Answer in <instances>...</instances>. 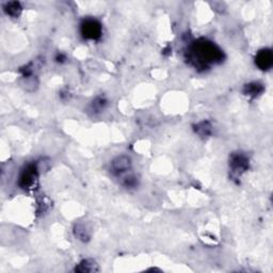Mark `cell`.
<instances>
[{"label": "cell", "instance_id": "cell-2", "mask_svg": "<svg viewBox=\"0 0 273 273\" xmlns=\"http://www.w3.org/2000/svg\"><path fill=\"white\" fill-rule=\"evenodd\" d=\"M80 31L82 37L88 40H96L102 36V25L99 20L93 18L85 19L81 24Z\"/></svg>", "mask_w": 273, "mask_h": 273}, {"label": "cell", "instance_id": "cell-10", "mask_svg": "<svg viewBox=\"0 0 273 273\" xmlns=\"http://www.w3.org/2000/svg\"><path fill=\"white\" fill-rule=\"evenodd\" d=\"M195 131L201 137H207L212 134V126L208 122H201L195 126Z\"/></svg>", "mask_w": 273, "mask_h": 273}, {"label": "cell", "instance_id": "cell-8", "mask_svg": "<svg viewBox=\"0 0 273 273\" xmlns=\"http://www.w3.org/2000/svg\"><path fill=\"white\" fill-rule=\"evenodd\" d=\"M76 271L78 272H96L99 271V266L92 260H86L81 262L78 267H76Z\"/></svg>", "mask_w": 273, "mask_h": 273}, {"label": "cell", "instance_id": "cell-11", "mask_svg": "<svg viewBox=\"0 0 273 273\" xmlns=\"http://www.w3.org/2000/svg\"><path fill=\"white\" fill-rule=\"evenodd\" d=\"M75 235L77 238H79V239L82 241L89 240V238H90L88 228L83 225V224H78V225L75 227Z\"/></svg>", "mask_w": 273, "mask_h": 273}, {"label": "cell", "instance_id": "cell-6", "mask_svg": "<svg viewBox=\"0 0 273 273\" xmlns=\"http://www.w3.org/2000/svg\"><path fill=\"white\" fill-rule=\"evenodd\" d=\"M131 166L130 158L126 156H118L112 160L111 163V172L114 175H121L127 172Z\"/></svg>", "mask_w": 273, "mask_h": 273}, {"label": "cell", "instance_id": "cell-3", "mask_svg": "<svg viewBox=\"0 0 273 273\" xmlns=\"http://www.w3.org/2000/svg\"><path fill=\"white\" fill-rule=\"evenodd\" d=\"M229 167L234 177H239L249 167V158L241 153H236L230 156Z\"/></svg>", "mask_w": 273, "mask_h": 273}, {"label": "cell", "instance_id": "cell-4", "mask_svg": "<svg viewBox=\"0 0 273 273\" xmlns=\"http://www.w3.org/2000/svg\"><path fill=\"white\" fill-rule=\"evenodd\" d=\"M39 174L38 169L34 164H29L20 174L19 186L23 189H32L38 183Z\"/></svg>", "mask_w": 273, "mask_h": 273}, {"label": "cell", "instance_id": "cell-7", "mask_svg": "<svg viewBox=\"0 0 273 273\" xmlns=\"http://www.w3.org/2000/svg\"><path fill=\"white\" fill-rule=\"evenodd\" d=\"M243 92L247 96L256 97L264 92V87L260 82H251V83L246 85Z\"/></svg>", "mask_w": 273, "mask_h": 273}, {"label": "cell", "instance_id": "cell-5", "mask_svg": "<svg viewBox=\"0 0 273 273\" xmlns=\"http://www.w3.org/2000/svg\"><path fill=\"white\" fill-rule=\"evenodd\" d=\"M255 64L263 71H267L273 64V55L271 50H262L257 53L255 57Z\"/></svg>", "mask_w": 273, "mask_h": 273}, {"label": "cell", "instance_id": "cell-1", "mask_svg": "<svg viewBox=\"0 0 273 273\" xmlns=\"http://www.w3.org/2000/svg\"><path fill=\"white\" fill-rule=\"evenodd\" d=\"M191 58L198 65L205 66L220 62L223 58V53L220 48L207 40H199L191 47Z\"/></svg>", "mask_w": 273, "mask_h": 273}, {"label": "cell", "instance_id": "cell-9", "mask_svg": "<svg viewBox=\"0 0 273 273\" xmlns=\"http://www.w3.org/2000/svg\"><path fill=\"white\" fill-rule=\"evenodd\" d=\"M4 11L8 15L12 17H17L20 14V12H22V6H20V4L16 1L8 2L4 5Z\"/></svg>", "mask_w": 273, "mask_h": 273}]
</instances>
